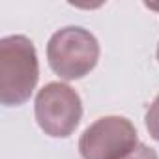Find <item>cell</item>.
Here are the masks:
<instances>
[{
  "label": "cell",
  "instance_id": "obj_1",
  "mask_svg": "<svg viewBox=\"0 0 159 159\" xmlns=\"http://www.w3.org/2000/svg\"><path fill=\"white\" fill-rule=\"evenodd\" d=\"M39 79L38 52L30 38L6 36L0 39V103L25 105Z\"/></svg>",
  "mask_w": 159,
  "mask_h": 159
},
{
  "label": "cell",
  "instance_id": "obj_2",
  "mask_svg": "<svg viewBox=\"0 0 159 159\" xmlns=\"http://www.w3.org/2000/svg\"><path fill=\"white\" fill-rule=\"evenodd\" d=\"M47 60L60 79L77 81L96 67L99 60V43L86 28L66 26L51 36L47 43Z\"/></svg>",
  "mask_w": 159,
  "mask_h": 159
},
{
  "label": "cell",
  "instance_id": "obj_3",
  "mask_svg": "<svg viewBox=\"0 0 159 159\" xmlns=\"http://www.w3.org/2000/svg\"><path fill=\"white\" fill-rule=\"evenodd\" d=\"M34 114L45 135L66 139L83 118V101L69 84L49 83L36 96Z\"/></svg>",
  "mask_w": 159,
  "mask_h": 159
},
{
  "label": "cell",
  "instance_id": "obj_4",
  "mask_svg": "<svg viewBox=\"0 0 159 159\" xmlns=\"http://www.w3.org/2000/svg\"><path fill=\"white\" fill-rule=\"evenodd\" d=\"M137 144V129L127 118L103 116L83 131L79 153L83 159H124Z\"/></svg>",
  "mask_w": 159,
  "mask_h": 159
},
{
  "label": "cell",
  "instance_id": "obj_5",
  "mask_svg": "<svg viewBox=\"0 0 159 159\" xmlns=\"http://www.w3.org/2000/svg\"><path fill=\"white\" fill-rule=\"evenodd\" d=\"M144 124H146V129L152 135V139L159 142V96L148 107L146 116H144Z\"/></svg>",
  "mask_w": 159,
  "mask_h": 159
},
{
  "label": "cell",
  "instance_id": "obj_6",
  "mask_svg": "<svg viewBox=\"0 0 159 159\" xmlns=\"http://www.w3.org/2000/svg\"><path fill=\"white\" fill-rule=\"evenodd\" d=\"M124 159H159V155H157V152H155L153 148H150V146L139 142L137 148H135L131 153H127Z\"/></svg>",
  "mask_w": 159,
  "mask_h": 159
},
{
  "label": "cell",
  "instance_id": "obj_7",
  "mask_svg": "<svg viewBox=\"0 0 159 159\" xmlns=\"http://www.w3.org/2000/svg\"><path fill=\"white\" fill-rule=\"evenodd\" d=\"M146 8H150V10H155V11H159V4H146Z\"/></svg>",
  "mask_w": 159,
  "mask_h": 159
},
{
  "label": "cell",
  "instance_id": "obj_8",
  "mask_svg": "<svg viewBox=\"0 0 159 159\" xmlns=\"http://www.w3.org/2000/svg\"><path fill=\"white\" fill-rule=\"evenodd\" d=\"M157 60H159V45H157Z\"/></svg>",
  "mask_w": 159,
  "mask_h": 159
}]
</instances>
